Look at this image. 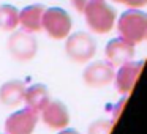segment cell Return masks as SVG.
Listing matches in <instances>:
<instances>
[{"label":"cell","mask_w":147,"mask_h":134,"mask_svg":"<svg viewBox=\"0 0 147 134\" xmlns=\"http://www.w3.org/2000/svg\"><path fill=\"white\" fill-rule=\"evenodd\" d=\"M89 29L96 35H106L112 30L115 22V11L105 0H93L82 11Z\"/></svg>","instance_id":"cell-1"},{"label":"cell","mask_w":147,"mask_h":134,"mask_svg":"<svg viewBox=\"0 0 147 134\" xmlns=\"http://www.w3.org/2000/svg\"><path fill=\"white\" fill-rule=\"evenodd\" d=\"M120 38L127 40L131 44L144 41L147 35V16L139 10H128L120 16L117 22Z\"/></svg>","instance_id":"cell-2"},{"label":"cell","mask_w":147,"mask_h":134,"mask_svg":"<svg viewBox=\"0 0 147 134\" xmlns=\"http://www.w3.org/2000/svg\"><path fill=\"white\" fill-rule=\"evenodd\" d=\"M73 21L70 14L62 8H46L41 17V30L52 40H63L70 35Z\"/></svg>","instance_id":"cell-3"},{"label":"cell","mask_w":147,"mask_h":134,"mask_svg":"<svg viewBox=\"0 0 147 134\" xmlns=\"http://www.w3.org/2000/svg\"><path fill=\"white\" fill-rule=\"evenodd\" d=\"M67 55L76 63H86L92 60L96 54V41L92 38V35L84 32H78L67 36L65 44Z\"/></svg>","instance_id":"cell-4"},{"label":"cell","mask_w":147,"mask_h":134,"mask_svg":"<svg viewBox=\"0 0 147 134\" xmlns=\"http://www.w3.org/2000/svg\"><path fill=\"white\" fill-rule=\"evenodd\" d=\"M8 51L11 57L18 62H29L35 57L38 51L36 38L30 32H14L8 38Z\"/></svg>","instance_id":"cell-5"},{"label":"cell","mask_w":147,"mask_h":134,"mask_svg":"<svg viewBox=\"0 0 147 134\" xmlns=\"http://www.w3.org/2000/svg\"><path fill=\"white\" fill-rule=\"evenodd\" d=\"M38 123V114L26 107L11 114L5 121L7 134H32Z\"/></svg>","instance_id":"cell-6"},{"label":"cell","mask_w":147,"mask_h":134,"mask_svg":"<svg viewBox=\"0 0 147 134\" xmlns=\"http://www.w3.org/2000/svg\"><path fill=\"white\" fill-rule=\"evenodd\" d=\"M114 66L108 62H93L84 70V82L92 88H103L114 80Z\"/></svg>","instance_id":"cell-7"},{"label":"cell","mask_w":147,"mask_h":134,"mask_svg":"<svg viewBox=\"0 0 147 134\" xmlns=\"http://www.w3.org/2000/svg\"><path fill=\"white\" fill-rule=\"evenodd\" d=\"M142 66H144L142 62H134V60H130V62H127V63L119 66L120 70H119V73H115L114 79H115L117 92L120 95L127 96L131 93V90L136 85V80L141 74Z\"/></svg>","instance_id":"cell-8"},{"label":"cell","mask_w":147,"mask_h":134,"mask_svg":"<svg viewBox=\"0 0 147 134\" xmlns=\"http://www.w3.org/2000/svg\"><path fill=\"white\" fill-rule=\"evenodd\" d=\"M41 118L46 126L51 129H63L70 123V114L67 106L57 99H49V103L41 109Z\"/></svg>","instance_id":"cell-9"},{"label":"cell","mask_w":147,"mask_h":134,"mask_svg":"<svg viewBox=\"0 0 147 134\" xmlns=\"http://www.w3.org/2000/svg\"><path fill=\"white\" fill-rule=\"evenodd\" d=\"M105 54L108 58V63H111L112 66H120V65L133 60L134 44L128 43L123 38H114L106 44Z\"/></svg>","instance_id":"cell-10"},{"label":"cell","mask_w":147,"mask_h":134,"mask_svg":"<svg viewBox=\"0 0 147 134\" xmlns=\"http://www.w3.org/2000/svg\"><path fill=\"white\" fill-rule=\"evenodd\" d=\"M46 8L43 5H29L24 10L19 11V16H18V22L21 24L26 32L35 33L41 30V17L45 13Z\"/></svg>","instance_id":"cell-11"},{"label":"cell","mask_w":147,"mask_h":134,"mask_svg":"<svg viewBox=\"0 0 147 134\" xmlns=\"http://www.w3.org/2000/svg\"><path fill=\"white\" fill-rule=\"evenodd\" d=\"M49 92L48 88H46V85H43V84H35V85L29 87L27 88L26 87V93H24V99L22 101H26L27 107L32 109L33 112H41V109L45 107L46 104L49 103Z\"/></svg>","instance_id":"cell-12"},{"label":"cell","mask_w":147,"mask_h":134,"mask_svg":"<svg viewBox=\"0 0 147 134\" xmlns=\"http://www.w3.org/2000/svg\"><path fill=\"white\" fill-rule=\"evenodd\" d=\"M26 85L21 80H8L0 87V101L8 107H14L24 99Z\"/></svg>","instance_id":"cell-13"},{"label":"cell","mask_w":147,"mask_h":134,"mask_svg":"<svg viewBox=\"0 0 147 134\" xmlns=\"http://www.w3.org/2000/svg\"><path fill=\"white\" fill-rule=\"evenodd\" d=\"M18 16H19V11L13 5H0V29L5 32L14 30L19 25Z\"/></svg>","instance_id":"cell-14"},{"label":"cell","mask_w":147,"mask_h":134,"mask_svg":"<svg viewBox=\"0 0 147 134\" xmlns=\"http://www.w3.org/2000/svg\"><path fill=\"white\" fill-rule=\"evenodd\" d=\"M111 128H112V121L98 120V121L90 125L89 134H109L111 133Z\"/></svg>","instance_id":"cell-15"},{"label":"cell","mask_w":147,"mask_h":134,"mask_svg":"<svg viewBox=\"0 0 147 134\" xmlns=\"http://www.w3.org/2000/svg\"><path fill=\"white\" fill-rule=\"evenodd\" d=\"M117 3H123L130 8H142L147 3V0H114Z\"/></svg>","instance_id":"cell-16"},{"label":"cell","mask_w":147,"mask_h":134,"mask_svg":"<svg viewBox=\"0 0 147 134\" xmlns=\"http://www.w3.org/2000/svg\"><path fill=\"white\" fill-rule=\"evenodd\" d=\"M90 2H93V0H71V3H73L74 10L79 11V13H82V11L86 10V7L90 3Z\"/></svg>","instance_id":"cell-17"},{"label":"cell","mask_w":147,"mask_h":134,"mask_svg":"<svg viewBox=\"0 0 147 134\" xmlns=\"http://www.w3.org/2000/svg\"><path fill=\"white\" fill-rule=\"evenodd\" d=\"M123 104H125V98H123V99H122V101H120V103H119V104H117V106H115V112H114V120H115V118H117V117H119V112H120V111H122V107H123Z\"/></svg>","instance_id":"cell-18"},{"label":"cell","mask_w":147,"mask_h":134,"mask_svg":"<svg viewBox=\"0 0 147 134\" xmlns=\"http://www.w3.org/2000/svg\"><path fill=\"white\" fill-rule=\"evenodd\" d=\"M59 134H79V133H78L76 129H65V128H63V131L59 133Z\"/></svg>","instance_id":"cell-19"}]
</instances>
